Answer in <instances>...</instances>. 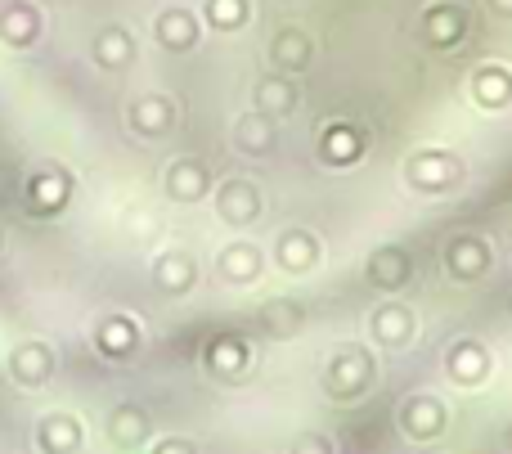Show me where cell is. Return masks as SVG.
Wrapping results in <instances>:
<instances>
[{
	"label": "cell",
	"mask_w": 512,
	"mask_h": 454,
	"mask_svg": "<svg viewBox=\"0 0 512 454\" xmlns=\"http://www.w3.org/2000/svg\"><path fill=\"white\" fill-rule=\"evenodd\" d=\"M256 113H265V117H283V113H292L297 108V81L292 77H265L261 86H256Z\"/></svg>",
	"instance_id": "30bf717a"
},
{
	"label": "cell",
	"mask_w": 512,
	"mask_h": 454,
	"mask_svg": "<svg viewBox=\"0 0 512 454\" xmlns=\"http://www.w3.org/2000/svg\"><path fill=\"white\" fill-rule=\"evenodd\" d=\"M405 176L414 180L418 189H454L463 176V167L450 158V153H418V158L405 162Z\"/></svg>",
	"instance_id": "6da1fadb"
},
{
	"label": "cell",
	"mask_w": 512,
	"mask_h": 454,
	"mask_svg": "<svg viewBox=\"0 0 512 454\" xmlns=\"http://www.w3.org/2000/svg\"><path fill=\"white\" fill-rule=\"evenodd\" d=\"M256 257H261V252L248 248V243H239V248H230V252H225L221 270H225V275H230V279H252V275H256V266H261V261H256Z\"/></svg>",
	"instance_id": "cb8c5ba5"
},
{
	"label": "cell",
	"mask_w": 512,
	"mask_h": 454,
	"mask_svg": "<svg viewBox=\"0 0 512 454\" xmlns=\"http://www.w3.org/2000/svg\"><path fill=\"white\" fill-rule=\"evenodd\" d=\"M158 41L167 50H194L198 45V18L189 9H167L158 14Z\"/></svg>",
	"instance_id": "8992f818"
},
{
	"label": "cell",
	"mask_w": 512,
	"mask_h": 454,
	"mask_svg": "<svg viewBox=\"0 0 512 454\" xmlns=\"http://www.w3.org/2000/svg\"><path fill=\"white\" fill-rule=\"evenodd\" d=\"M135 126H140V131H167L171 126V104L167 99H140V104H135Z\"/></svg>",
	"instance_id": "7402d4cb"
},
{
	"label": "cell",
	"mask_w": 512,
	"mask_h": 454,
	"mask_svg": "<svg viewBox=\"0 0 512 454\" xmlns=\"http://www.w3.org/2000/svg\"><path fill=\"white\" fill-rule=\"evenodd\" d=\"M243 360H248L243 342H225V338H221V342L212 347V365H216V369H239Z\"/></svg>",
	"instance_id": "484cf974"
},
{
	"label": "cell",
	"mask_w": 512,
	"mask_h": 454,
	"mask_svg": "<svg viewBox=\"0 0 512 454\" xmlns=\"http://www.w3.org/2000/svg\"><path fill=\"white\" fill-rule=\"evenodd\" d=\"M409 275H414V261H409L400 248H382L378 257L369 261V279L378 288H400Z\"/></svg>",
	"instance_id": "8fae6325"
},
{
	"label": "cell",
	"mask_w": 512,
	"mask_h": 454,
	"mask_svg": "<svg viewBox=\"0 0 512 454\" xmlns=\"http://www.w3.org/2000/svg\"><path fill=\"white\" fill-rule=\"evenodd\" d=\"M297 454H328V441L324 437H301Z\"/></svg>",
	"instance_id": "4316f807"
},
{
	"label": "cell",
	"mask_w": 512,
	"mask_h": 454,
	"mask_svg": "<svg viewBox=\"0 0 512 454\" xmlns=\"http://www.w3.org/2000/svg\"><path fill=\"white\" fill-rule=\"evenodd\" d=\"M472 95H477L486 108H504L508 95H512V77L504 68H481L477 77H472Z\"/></svg>",
	"instance_id": "e0dca14e"
},
{
	"label": "cell",
	"mask_w": 512,
	"mask_h": 454,
	"mask_svg": "<svg viewBox=\"0 0 512 454\" xmlns=\"http://www.w3.org/2000/svg\"><path fill=\"white\" fill-rule=\"evenodd\" d=\"M405 428L414 432V441H432L436 428H441V410H436V405L423 396V401H414L405 410Z\"/></svg>",
	"instance_id": "ffe728a7"
},
{
	"label": "cell",
	"mask_w": 512,
	"mask_h": 454,
	"mask_svg": "<svg viewBox=\"0 0 512 454\" xmlns=\"http://www.w3.org/2000/svg\"><path fill=\"white\" fill-rule=\"evenodd\" d=\"M167 194L180 198V203H194V198L207 194V167L203 162H176V167L167 171Z\"/></svg>",
	"instance_id": "9c48e42d"
},
{
	"label": "cell",
	"mask_w": 512,
	"mask_h": 454,
	"mask_svg": "<svg viewBox=\"0 0 512 454\" xmlns=\"http://www.w3.org/2000/svg\"><path fill=\"white\" fill-rule=\"evenodd\" d=\"M423 36L436 50L463 45V36H468V14H463V5H432L423 14Z\"/></svg>",
	"instance_id": "7a4b0ae2"
},
{
	"label": "cell",
	"mask_w": 512,
	"mask_h": 454,
	"mask_svg": "<svg viewBox=\"0 0 512 454\" xmlns=\"http://www.w3.org/2000/svg\"><path fill=\"white\" fill-rule=\"evenodd\" d=\"M234 144H239L243 153H270L274 126L265 122V113H243L239 122H234Z\"/></svg>",
	"instance_id": "4fadbf2b"
},
{
	"label": "cell",
	"mask_w": 512,
	"mask_h": 454,
	"mask_svg": "<svg viewBox=\"0 0 512 454\" xmlns=\"http://www.w3.org/2000/svg\"><path fill=\"white\" fill-rule=\"evenodd\" d=\"M486 5H490V9H495V14H499V18H512V0H486Z\"/></svg>",
	"instance_id": "f1b7e54d"
},
{
	"label": "cell",
	"mask_w": 512,
	"mask_h": 454,
	"mask_svg": "<svg viewBox=\"0 0 512 454\" xmlns=\"http://www.w3.org/2000/svg\"><path fill=\"white\" fill-rule=\"evenodd\" d=\"M207 18L216 27H243L248 23V0H207Z\"/></svg>",
	"instance_id": "d4e9b609"
},
{
	"label": "cell",
	"mask_w": 512,
	"mask_h": 454,
	"mask_svg": "<svg viewBox=\"0 0 512 454\" xmlns=\"http://www.w3.org/2000/svg\"><path fill=\"white\" fill-rule=\"evenodd\" d=\"M158 454H194V446H189V441H162Z\"/></svg>",
	"instance_id": "83f0119b"
},
{
	"label": "cell",
	"mask_w": 512,
	"mask_h": 454,
	"mask_svg": "<svg viewBox=\"0 0 512 454\" xmlns=\"http://www.w3.org/2000/svg\"><path fill=\"white\" fill-rule=\"evenodd\" d=\"M194 261L185 257V252H167V257H158V284L167 288V293H185L189 284H194Z\"/></svg>",
	"instance_id": "ac0fdd59"
},
{
	"label": "cell",
	"mask_w": 512,
	"mask_h": 454,
	"mask_svg": "<svg viewBox=\"0 0 512 454\" xmlns=\"http://www.w3.org/2000/svg\"><path fill=\"white\" fill-rule=\"evenodd\" d=\"M216 207H221V216L230 225H248V221H256V212H261V194H256L252 180H230V185H221Z\"/></svg>",
	"instance_id": "3957f363"
},
{
	"label": "cell",
	"mask_w": 512,
	"mask_h": 454,
	"mask_svg": "<svg viewBox=\"0 0 512 454\" xmlns=\"http://www.w3.org/2000/svg\"><path fill=\"white\" fill-rule=\"evenodd\" d=\"M9 369H14V378L23 387H41L45 378H50L54 360H50V351H45L41 342H32V347H18L14 356H9Z\"/></svg>",
	"instance_id": "ba28073f"
},
{
	"label": "cell",
	"mask_w": 512,
	"mask_h": 454,
	"mask_svg": "<svg viewBox=\"0 0 512 454\" xmlns=\"http://www.w3.org/2000/svg\"><path fill=\"white\" fill-rule=\"evenodd\" d=\"M265 329L274 333V338H288V333H297L301 329V311L292 302H274V306H265Z\"/></svg>",
	"instance_id": "603a6c76"
},
{
	"label": "cell",
	"mask_w": 512,
	"mask_h": 454,
	"mask_svg": "<svg viewBox=\"0 0 512 454\" xmlns=\"http://www.w3.org/2000/svg\"><path fill=\"white\" fill-rule=\"evenodd\" d=\"M373 333L391 347H400V342L414 338V315L405 306H382V311H373Z\"/></svg>",
	"instance_id": "5bb4252c"
},
{
	"label": "cell",
	"mask_w": 512,
	"mask_h": 454,
	"mask_svg": "<svg viewBox=\"0 0 512 454\" xmlns=\"http://www.w3.org/2000/svg\"><path fill=\"white\" fill-rule=\"evenodd\" d=\"M279 261L288 270H310L319 261V243L310 239V234H301V230H288L279 239Z\"/></svg>",
	"instance_id": "2e32d148"
},
{
	"label": "cell",
	"mask_w": 512,
	"mask_h": 454,
	"mask_svg": "<svg viewBox=\"0 0 512 454\" xmlns=\"http://www.w3.org/2000/svg\"><path fill=\"white\" fill-rule=\"evenodd\" d=\"M445 266H450V275H459V279H477L481 270L490 266V248L481 239H454L450 252H445Z\"/></svg>",
	"instance_id": "52a82bcc"
},
{
	"label": "cell",
	"mask_w": 512,
	"mask_h": 454,
	"mask_svg": "<svg viewBox=\"0 0 512 454\" xmlns=\"http://www.w3.org/2000/svg\"><path fill=\"white\" fill-rule=\"evenodd\" d=\"M95 54H99V63H108V68H122V63L131 59V36H126L122 27H108V32L99 36Z\"/></svg>",
	"instance_id": "44dd1931"
},
{
	"label": "cell",
	"mask_w": 512,
	"mask_h": 454,
	"mask_svg": "<svg viewBox=\"0 0 512 454\" xmlns=\"http://www.w3.org/2000/svg\"><path fill=\"white\" fill-rule=\"evenodd\" d=\"M319 153H324V162L346 167V162H355L364 153V140H360V131H351V126H328L324 140H319Z\"/></svg>",
	"instance_id": "7c38bea8"
},
{
	"label": "cell",
	"mask_w": 512,
	"mask_h": 454,
	"mask_svg": "<svg viewBox=\"0 0 512 454\" xmlns=\"http://www.w3.org/2000/svg\"><path fill=\"white\" fill-rule=\"evenodd\" d=\"M450 374L459 378V383H477V378L490 374V356L477 342H459V347L450 351Z\"/></svg>",
	"instance_id": "9a60e30c"
},
{
	"label": "cell",
	"mask_w": 512,
	"mask_h": 454,
	"mask_svg": "<svg viewBox=\"0 0 512 454\" xmlns=\"http://www.w3.org/2000/svg\"><path fill=\"white\" fill-rule=\"evenodd\" d=\"M108 437L122 450L144 446V441H149V414H144L140 405H117L113 419H108Z\"/></svg>",
	"instance_id": "277c9868"
},
{
	"label": "cell",
	"mask_w": 512,
	"mask_h": 454,
	"mask_svg": "<svg viewBox=\"0 0 512 454\" xmlns=\"http://www.w3.org/2000/svg\"><path fill=\"white\" fill-rule=\"evenodd\" d=\"M41 446L45 450H77L81 446V423L77 419H45L41 423Z\"/></svg>",
	"instance_id": "d6986e66"
},
{
	"label": "cell",
	"mask_w": 512,
	"mask_h": 454,
	"mask_svg": "<svg viewBox=\"0 0 512 454\" xmlns=\"http://www.w3.org/2000/svg\"><path fill=\"white\" fill-rule=\"evenodd\" d=\"M270 59H274V68H283V72H301L310 63V36L301 32V27H283L270 45Z\"/></svg>",
	"instance_id": "5b68a950"
}]
</instances>
